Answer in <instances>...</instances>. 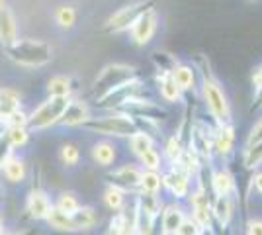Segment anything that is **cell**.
Listing matches in <instances>:
<instances>
[{"mask_svg": "<svg viewBox=\"0 0 262 235\" xmlns=\"http://www.w3.org/2000/svg\"><path fill=\"white\" fill-rule=\"evenodd\" d=\"M71 98L67 96H49L28 116V132H41L51 125H59Z\"/></svg>", "mask_w": 262, "mask_h": 235, "instance_id": "5", "label": "cell"}, {"mask_svg": "<svg viewBox=\"0 0 262 235\" xmlns=\"http://www.w3.org/2000/svg\"><path fill=\"white\" fill-rule=\"evenodd\" d=\"M55 22H57L59 28H63V30H71L77 24V12H75V8L69 6V4L59 6L55 10Z\"/></svg>", "mask_w": 262, "mask_h": 235, "instance_id": "34", "label": "cell"}, {"mask_svg": "<svg viewBox=\"0 0 262 235\" xmlns=\"http://www.w3.org/2000/svg\"><path fill=\"white\" fill-rule=\"evenodd\" d=\"M116 157H118V149L116 145L108 141V139H102V141H96L94 145H92V159H94V163L100 165V167H112L114 165V161H116Z\"/></svg>", "mask_w": 262, "mask_h": 235, "instance_id": "20", "label": "cell"}, {"mask_svg": "<svg viewBox=\"0 0 262 235\" xmlns=\"http://www.w3.org/2000/svg\"><path fill=\"white\" fill-rule=\"evenodd\" d=\"M254 143H262V118L252 125L251 134L247 137V145H254Z\"/></svg>", "mask_w": 262, "mask_h": 235, "instance_id": "40", "label": "cell"}, {"mask_svg": "<svg viewBox=\"0 0 262 235\" xmlns=\"http://www.w3.org/2000/svg\"><path fill=\"white\" fill-rule=\"evenodd\" d=\"M157 26H159V20H157V14L155 10L143 14L137 22L133 24L131 28V39L137 45H147L151 39H153L155 32H157Z\"/></svg>", "mask_w": 262, "mask_h": 235, "instance_id": "14", "label": "cell"}, {"mask_svg": "<svg viewBox=\"0 0 262 235\" xmlns=\"http://www.w3.org/2000/svg\"><path fill=\"white\" fill-rule=\"evenodd\" d=\"M243 165L247 170H256L262 167V143L245 145L243 151Z\"/></svg>", "mask_w": 262, "mask_h": 235, "instance_id": "30", "label": "cell"}, {"mask_svg": "<svg viewBox=\"0 0 262 235\" xmlns=\"http://www.w3.org/2000/svg\"><path fill=\"white\" fill-rule=\"evenodd\" d=\"M245 235H262V220L260 218H251L245 224Z\"/></svg>", "mask_w": 262, "mask_h": 235, "instance_id": "39", "label": "cell"}, {"mask_svg": "<svg viewBox=\"0 0 262 235\" xmlns=\"http://www.w3.org/2000/svg\"><path fill=\"white\" fill-rule=\"evenodd\" d=\"M202 231H204V229H202V227L188 216V218L184 220V224L178 227V231H176L174 235H202Z\"/></svg>", "mask_w": 262, "mask_h": 235, "instance_id": "38", "label": "cell"}, {"mask_svg": "<svg viewBox=\"0 0 262 235\" xmlns=\"http://www.w3.org/2000/svg\"><path fill=\"white\" fill-rule=\"evenodd\" d=\"M116 112L125 114V116H129V118H143V120H151V122H157V123L168 116L166 108H163L161 104L153 102L151 98L131 100V102H127V104H123L121 108H118Z\"/></svg>", "mask_w": 262, "mask_h": 235, "instance_id": "10", "label": "cell"}, {"mask_svg": "<svg viewBox=\"0 0 262 235\" xmlns=\"http://www.w3.org/2000/svg\"><path fill=\"white\" fill-rule=\"evenodd\" d=\"M71 218H73V224H75V231L90 229V227H94L96 222H98V216L94 212V208H90V206H80Z\"/></svg>", "mask_w": 262, "mask_h": 235, "instance_id": "23", "label": "cell"}, {"mask_svg": "<svg viewBox=\"0 0 262 235\" xmlns=\"http://www.w3.org/2000/svg\"><path fill=\"white\" fill-rule=\"evenodd\" d=\"M0 231H2V229H0Z\"/></svg>", "mask_w": 262, "mask_h": 235, "instance_id": "44", "label": "cell"}, {"mask_svg": "<svg viewBox=\"0 0 262 235\" xmlns=\"http://www.w3.org/2000/svg\"><path fill=\"white\" fill-rule=\"evenodd\" d=\"M18 41V22L8 6L0 8V44L2 47H10Z\"/></svg>", "mask_w": 262, "mask_h": 235, "instance_id": "16", "label": "cell"}, {"mask_svg": "<svg viewBox=\"0 0 262 235\" xmlns=\"http://www.w3.org/2000/svg\"><path fill=\"white\" fill-rule=\"evenodd\" d=\"M251 188L258 196H262V167L256 168V170H252V177H251Z\"/></svg>", "mask_w": 262, "mask_h": 235, "instance_id": "41", "label": "cell"}, {"mask_svg": "<svg viewBox=\"0 0 262 235\" xmlns=\"http://www.w3.org/2000/svg\"><path fill=\"white\" fill-rule=\"evenodd\" d=\"M4 53L20 67L37 69L51 61V45L41 39H18L10 47H4Z\"/></svg>", "mask_w": 262, "mask_h": 235, "instance_id": "2", "label": "cell"}, {"mask_svg": "<svg viewBox=\"0 0 262 235\" xmlns=\"http://www.w3.org/2000/svg\"><path fill=\"white\" fill-rule=\"evenodd\" d=\"M2 173L10 182H24V179H26V165L20 159L10 157L8 161L2 163Z\"/></svg>", "mask_w": 262, "mask_h": 235, "instance_id": "28", "label": "cell"}, {"mask_svg": "<svg viewBox=\"0 0 262 235\" xmlns=\"http://www.w3.org/2000/svg\"><path fill=\"white\" fill-rule=\"evenodd\" d=\"M82 130H86L90 134L110 135V137H127L137 134V127L129 116L120 112H110L106 116L98 118H88L86 122L80 125Z\"/></svg>", "mask_w": 262, "mask_h": 235, "instance_id": "3", "label": "cell"}, {"mask_svg": "<svg viewBox=\"0 0 262 235\" xmlns=\"http://www.w3.org/2000/svg\"><path fill=\"white\" fill-rule=\"evenodd\" d=\"M147 96H149V90L145 87V80L137 75V77H133L131 80H127V82H123L121 87L108 92L104 98H100V100L96 102V106L102 108V110L116 112L123 104H127V102H131V100H141V98H147Z\"/></svg>", "mask_w": 262, "mask_h": 235, "instance_id": "6", "label": "cell"}, {"mask_svg": "<svg viewBox=\"0 0 262 235\" xmlns=\"http://www.w3.org/2000/svg\"><path fill=\"white\" fill-rule=\"evenodd\" d=\"M6 139L10 141L12 147H20V145H26V141H28V127H8L6 130Z\"/></svg>", "mask_w": 262, "mask_h": 235, "instance_id": "37", "label": "cell"}, {"mask_svg": "<svg viewBox=\"0 0 262 235\" xmlns=\"http://www.w3.org/2000/svg\"><path fill=\"white\" fill-rule=\"evenodd\" d=\"M192 182L194 180L174 167H168L166 170H163V188L174 198V202L188 200V196L194 190Z\"/></svg>", "mask_w": 262, "mask_h": 235, "instance_id": "11", "label": "cell"}, {"mask_svg": "<svg viewBox=\"0 0 262 235\" xmlns=\"http://www.w3.org/2000/svg\"><path fill=\"white\" fill-rule=\"evenodd\" d=\"M186 147L182 145V141L176 137V135H170L166 141H164V149H163V161L168 163V167H174L176 163L180 161V157L184 153Z\"/></svg>", "mask_w": 262, "mask_h": 235, "instance_id": "25", "label": "cell"}, {"mask_svg": "<svg viewBox=\"0 0 262 235\" xmlns=\"http://www.w3.org/2000/svg\"><path fill=\"white\" fill-rule=\"evenodd\" d=\"M235 127L233 123H213V159L229 163L235 157Z\"/></svg>", "mask_w": 262, "mask_h": 235, "instance_id": "9", "label": "cell"}, {"mask_svg": "<svg viewBox=\"0 0 262 235\" xmlns=\"http://www.w3.org/2000/svg\"><path fill=\"white\" fill-rule=\"evenodd\" d=\"M157 87H159V94L164 102L168 104H176V102H182V96L184 92L176 87V82L172 80L170 75H163V73H157Z\"/></svg>", "mask_w": 262, "mask_h": 235, "instance_id": "18", "label": "cell"}, {"mask_svg": "<svg viewBox=\"0 0 262 235\" xmlns=\"http://www.w3.org/2000/svg\"><path fill=\"white\" fill-rule=\"evenodd\" d=\"M127 141H129L131 153H133L135 157H141L147 149H151V147L157 145V141H155L153 137L147 134H143V132H137L135 135H131Z\"/></svg>", "mask_w": 262, "mask_h": 235, "instance_id": "31", "label": "cell"}, {"mask_svg": "<svg viewBox=\"0 0 262 235\" xmlns=\"http://www.w3.org/2000/svg\"><path fill=\"white\" fill-rule=\"evenodd\" d=\"M47 92H49V96H67V98H71L73 80H71V77H65V75H57V77H53L47 82Z\"/></svg>", "mask_w": 262, "mask_h": 235, "instance_id": "26", "label": "cell"}, {"mask_svg": "<svg viewBox=\"0 0 262 235\" xmlns=\"http://www.w3.org/2000/svg\"><path fill=\"white\" fill-rule=\"evenodd\" d=\"M251 84H252V94H254L251 112H256V110H260L262 108V63L252 69Z\"/></svg>", "mask_w": 262, "mask_h": 235, "instance_id": "32", "label": "cell"}, {"mask_svg": "<svg viewBox=\"0 0 262 235\" xmlns=\"http://www.w3.org/2000/svg\"><path fill=\"white\" fill-rule=\"evenodd\" d=\"M209 188L213 198L217 196H233L237 194V180L227 167H209Z\"/></svg>", "mask_w": 262, "mask_h": 235, "instance_id": "12", "label": "cell"}, {"mask_svg": "<svg viewBox=\"0 0 262 235\" xmlns=\"http://www.w3.org/2000/svg\"><path fill=\"white\" fill-rule=\"evenodd\" d=\"M143 168L135 163H127L121 167L114 168L112 173H108L110 186H116L121 192H129V194H139V180H141Z\"/></svg>", "mask_w": 262, "mask_h": 235, "instance_id": "8", "label": "cell"}, {"mask_svg": "<svg viewBox=\"0 0 262 235\" xmlns=\"http://www.w3.org/2000/svg\"><path fill=\"white\" fill-rule=\"evenodd\" d=\"M90 118V110H88V104L84 100H73L69 102L65 114L61 118L59 125H67V127H80L82 123Z\"/></svg>", "mask_w": 262, "mask_h": 235, "instance_id": "17", "label": "cell"}, {"mask_svg": "<svg viewBox=\"0 0 262 235\" xmlns=\"http://www.w3.org/2000/svg\"><path fill=\"white\" fill-rule=\"evenodd\" d=\"M137 161H139V167L143 170H157V173H163V155L159 153V149L157 145L151 147V149H147L141 157H137Z\"/></svg>", "mask_w": 262, "mask_h": 235, "instance_id": "27", "label": "cell"}, {"mask_svg": "<svg viewBox=\"0 0 262 235\" xmlns=\"http://www.w3.org/2000/svg\"><path fill=\"white\" fill-rule=\"evenodd\" d=\"M247 2H256V0H247Z\"/></svg>", "mask_w": 262, "mask_h": 235, "instance_id": "43", "label": "cell"}, {"mask_svg": "<svg viewBox=\"0 0 262 235\" xmlns=\"http://www.w3.org/2000/svg\"><path fill=\"white\" fill-rule=\"evenodd\" d=\"M170 77H172L176 87L182 90V92H196L200 89L198 69L194 65H190V63H178Z\"/></svg>", "mask_w": 262, "mask_h": 235, "instance_id": "15", "label": "cell"}, {"mask_svg": "<svg viewBox=\"0 0 262 235\" xmlns=\"http://www.w3.org/2000/svg\"><path fill=\"white\" fill-rule=\"evenodd\" d=\"M53 208H57L59 212L67 213V216H73V213L80 208V202H78L75 192H63V194L57 198V204H55Z\"/></svg>", "mask_w": 262, "mask_h": 235, "instance_id": "35", "label": "cell"}, {"mask_svg": "<svg viewBox=\"0 0 262 235\" xmlns=\"http://www.w3.org/2000/svg\"><path fill=\"white\" fill-rule=\"evenodd\" d=\"M155 10V2L153 0H137V2H131L127 6L120 8L118 12H114L106 22V32L110 34H121V32H127L133 28V24L141 18L143 14Z\"/></svg>", "mask_w": 262, "mask_h": 235, "instance_id": "7", "label": "cell"}, {"mask_svg": "<svg viewBox=\"0 0 262 235\" xmlns=\"http://www.w3.org/2000/svg\"><path fill=\"white\" fill-rule=\"evenodd\" d=\"M61 161L65 163L67 167H75L80 161V149L73 143H67V145L61 147Z\"/></svg>", "mask_w": 262, "mask_h": 235, "instance_id": "36", "label": "cell"}, {"mask_svg": "<svg viewBox=\"0 0 262 235\" xmlns=\"http://www.w3.org/2000/svg\"><path fill=\"white\" fill-rule=\"evenodd\" d=\"M102 198H104L106 208L114 210V212H120V210L125 208V192H121L120 188H116V186H108Z\"/></svg>", "mask_w": 262, "mask_h": 235, "instance_id": "33", "label": "cell"}, {"mask_svg": "<svg viewBox=\"0 0 262 235\" xmlns=\"http://www.w3.org/2000/svg\"><path fill=\"white\" fill-rule=\"evenodd\" d=\"M51 210H53V204L47 198L45 192H41V190L30 192V198H28V212L32 213V218L47 220V216H49Z\"/></svg>", "mask_w": 262, "mask_h": 235, "instance_id": "19", "label": "cell"}, {"mask_svg": "<svg viewBox=\"0 0 262 235\" xmlns=\"http://www.w3.org/2000/svg\"><path fill=\"white\" fill-rule=\"evenodd\" d=\"M2 6H4V0H0V8H2Z\"/></svg>", "mask_w": 262, "mask_h": 235, "instance_id": "42", "label": "cell"}, {"mask_svg": "<svg viewBox=\"0 0 262 235\" xmlns=\"http://www.w3.org/2000/svg\"><path fill=\"white\" fill-rule=\"evenodd\" d=\"M151 61L157 67V73H163V75H172V71L178 65V59L166 51H155L151 55Z\"/></svg>", "mask_w": 262, "mask_h": 235, "instance_id": "29", "label": "cell"}, {"mask_svg": "<svg viewBox=\"0 0 262 235\" xmlns=\"http://www.w3.org/2000/svg\"><path fill=\"white\" fill-rule=\"evenodd\" d=\"M190 218L196 222L202 229H211L213 227V213H211V202L206 204H196V206H190Z\"/></svg>", "mask_w": 262, "mask_h": 235, "instance_id": "24", "label": "cell"}, {"mask_svg": "<svg viewBox=\"0 0 262 235\" xmlns=\"http://www.w3.org/2000/svg\"><path fill=\"white\" fill-rule=\"evenodd\" d=\"M200 63H202V67H200L202 71H198V75H200V94H202V100L206 104L209 116L213 118L215 123H233L229 98H227L225 90L221 87V82L211 73L209 63L204 57H200Z\"/></svg>", "mask_w": 262, "mask_h": 235, "instance_id": "1", "label": "cell"}, {"mask_svg": "<svg viewBox=\"0 0 262 235\" xmlns=\"http://www.w3.org/2000/svg\"><path fill=\"white\" fill-rule=\"evenodd\" d=\"M137 75H139L137 69L131 67V65H125V63H110V65H106V67L100 71V75L96 77L92 89H90V94H92L94 100L98 102L108 92L121 87L123 82H127L133 77H137Z\"/></svg>", "mask_w": 262, "mask_h": 235, "instance_id": "4", "label": "cell"}, {"mask_svg": "<svg viewBox=\"0 0 262 235\" xmlns=\"http://www.w3.org/2000/svg\"><path fill=\"white\" fill-rule=\"evenodd\" d=\"M202 167H204V163L200 161V157H198L190 147L184 149V153H182V157H180V161L174 165V168H178L180 173H184L186 177H190L192 180L198 177V173L202 170Z\"/></svg>", "mask_w": 262, "mask_h": 235, "instance_id": "21", "label": "cell"}, {"mask_svg": "<svg viewBox=\"0 0 262 235\" xmlns=\"http://www.w3.org/2000/svg\"><path fill=\"white\" fill-rule=\"evenodd\" d=\"M163 188V173L143 170L139 180V194H159Z\"/></svg>", "mask_w": 262, "mask_h": 235, "instance_id": "22", "label": "cell"}, {"mask_svg": "<svg viewBox=\"0 0 262 235\" xmlns=\"http://www.w3.org/2000/svg\"><path fill=\"white\" fill-rule=\"evenodd\" d=\"M188 216H190L188 208L182 202H170V204L163 206V212L159 218V222H161V233L159 235H174Z\"/></svg>", "mask_w": 262, "mask_h": 235, "instance_id": "13", "label": "cell"}]
</instances>
